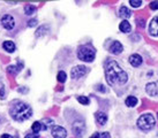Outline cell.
Returning <instances> with one entry per match:
<instances>
[{
  "mask_svg": "<svg viewBox=\"0 0 158 138\" xmlns=\"http://www.w3.org/2000/svg\"><path fill=\"white\" fill-rule=\"evenodd\" d=\"M22 67H18V66H9L8 68H7V71L9 74H12V75H16V74L20 73V70H21Z\"/></svg>",
  "mask_w": 158,
  "mask_h": 138,
  "instance_id": "cell-19",
  "label": "cell"
},
{
  "mask_svg": "<svg viewBox=\"0 0 158 138\" xmlns=\"http://www.w3.org/2000/svg\"><path fill=\"white\" fill-rule=\"evenodd\" d=\"M142 62H143V59H142V56L140 54H132V55L129 56V63L133 66V67H140L142 65Z\"/></svg>",
  "mask_w": 158,
  "mask_h": 138,
  "instance_id": "cell-10",
  "label": "cell"
},
{
  "mask_svg": "<svg viewBox=\"0 0 158 138\" xmlns=\"http://www.w3.org/2000/svg\"><path fill=\"white\" fill-rule=\"evenodd\" d=\"M125 103H126L128 107H135L136 105H137V98L134 97V95H129V97H127V99H126Z\"/></svg>",
  "mask_w": 158,
  "mask_h": 138,
  "instance_id": "cell-17",
  "label": "cell"
},
{
  "mask_svg": "<svg viewBox=\"0 0 158 138\" xmlns=\"http://www.w3.org/2000/svg\"><path fill=\"white\" fill-rule=\"evenodd\" d=\"M156 125V119L151 114H143L137 120V127L142 131H149Z\"/></svg>",
  "mask_w": 158,
  "mask_h": 138,
  "instance_id": "cell-3",
  "label": "cell"
},
{
  "mask_svg": "<svg viewBox=\"0 0 158 138\" xmlns=\"http://www.w3.org/2000/svg\"><path fill=\"white\" fill-rule=\"evenodd\" d=\"M77 101H79L80 104H82V105H89V103H90V100H89L88 97H83V95L77 97Z\"/></svg>",
  "mask_w": 158,
  "mask_h": 138,
  "instance_id": "cell-23",
  "label": "cell"
},
{
  "mask_svg": "<svg viewBox=\"0 0 158 138\" xmlns=\"http://www.w3.org/2000/svg\"><path fill=\"white\" fill-rule=\"evenodd\" d=\"M150 8L152 9V10H157L158 8V1L156 0V1H152L151 4H150Z\"/></svg>",
  "mask_w": 158,
  "mask_h": 138,
  "instance_id": "cell-26",
  "label": "cell"
},
{
  "mask_svg": "<svg viewBox=\"0 0 158 138\" xmlns=\"http://www.w3.org/2000/svg\"><path fill=\"white\" fill-rule=\"evenodd\" d=\"M52 136L54 138H65L67 137V131L62 127L54 125L52 128Z\"/></svg>",
  "mask_w": 158,
  "mask_h": 138,
  "instance_id": "cell-8",
  "label": "cell"
},
{
  "mask_svg": "<svg viewBox=\"0 0 158 138\" xmlns=\"http://www.w3.org/2000/svg\"><path fill=\"white\" fill-rule=\"evenodd\" d=\"M9 113L15 121L18 122H23L26 120H29L32 115V109L28 104L23 101H18L13 104V106L9 109Z\"/></svg>",
  "mask_w": 158,
  "mask_h": 138,
  "instance_id": "cell-2",
  "label": "cell"
},
{
  "mask_svg": "<svg viewBox=\"0 0 158 138\" xmlns=\"http://www.w3.org/2000/svg\"><path fill=\"white\" fill-rule=\"evenodd\" d=\"M95 56H96L95 48L89 45H84L82 47H80L77 51V58L84 62H91L95 60Z\"/></svg>",
  "mask_w": 158,
  "mask_h": 138,
  "instance_id": "cell-4",
  "label": "cell"
},
{
  "mask_svg": "<svg viewBox=\"0 0 158 138\" xmlns=\"http://www.w3.org/2000/svg\"><path fill=\"white\" fill-rule=\"evenodd\" d=\"M157 22H158V17L156 16L151 21L150 23V26H149V34L152 36V37H157V32H158V26H157Z\"/></svg>",
  "mask_w": 158,
  "mask_h": 138,
  "instance_id": "cell-13",
  "label": "cell"
},
{
  "mask_svg": "<svg viewBox=\"0 0 158 138\" xmlns=\"http://www.w3.org/2000/svg\"><path fill=\"white\" fill-rule=\"evenodd\" d=\"M131 15H132V12L126 6H123L121 8L119 9V16L121 17V18H128Z\"/></svg>",
  "mask_w": 158,
  "mask_h": 138,
  "instance_id": "cell-16",
  "label": "cell"
},
{
  "mask_svg": "<svg viewBox=\"0 0 158 138\" xmlns=\"http://www.w3.org/2000/svg\"><path fill=\"white\" fill-rule=\"evenodd\" d=\"M129 5L134 8H137L142 5V0H129Z\"/></svg>",
  "mask_w": 158,
  "mask_h": 138,
  "instance_id": "cell-24",
  "label": "cell"
},
{
  "mask_svg": "<svg viewBox=\"0 0 158 138\" xmlns=\"http://www.w3.org/2000/svg\"><path fill=\"white\" fill-rule=\"evenodd\" d=\"M1 24L6 30H12L15 28V20L12 15H4L1 18Z\"/></svg>",
  "mask_w": 158,
  "mask_h": 138,
  "instance_id": "cell-6",
  "label": "cell"
},
{
  "mask_svg": "<svg viewBox=\"0 0 158 138\" xmlns=\"http://www.w3.org/2000/svg\"><path fill=\"white\" fill-rule=\"evenodd\" d=\"M42 123H44V124H42V129L43 130H48L51 125H53L54 123H53L52 120H50V119H45V120H43V122Z\"/></svg>",
  "mask_w": 158,
  "mask_h": 138,
  "instance_id": "cell-21",
  "label": "cell"
},
{
  "mask_svg": "<svg viewBox=\"0 0 158 138\" xmlns=\"http://www.w3.org/2000/svg\"><path fill=\"white\" fill-rule=\"evenodd\" d=\"M145 91L150 97H157V83H149L145 86Z\"/></svg>",
  "mask_w": 158,
  "mask_h": 138,
  "instance_id": "cell-11",
  "label": "cell"
},
{
  "mask_svg": "<svg viewBox=\"0 0 158 138\" xmlns=\"http://www.w3.org/2000/svg\"><path fill=\"white\" fill-rule=\"evenodd\" d=\"M36 12V7L34 5H27L24 7V13L26 15H32Z\"/></svg>",
  "mask_w": 158,
  "mask_h": 138,
  "instance_id": "cell-18",
  "label": "cell"
},
{
  "mask_svg": "<svg viewBox=\"0 0 158 138\" xmlns=\"http://www.w3.org/2000/svg\"><path fill=\"white\" fill-rule=\"evenodd\" d=\"M2 48H4L5 51L8 52V53H13L15 51V44L13 42H10V40H6L2 44Z\"/></svg>",
  "mask_w": 158,
  "mask_h": 138,
  "instance_id": "cell-15",
  "label": "cell"
},
{
  "mask_svg": "<svg viewBox=\"0 0 158 138\" xmlns=\"http://www.w3.org/2000/svg\"><path fill=\"white\" fill-rule=\"evenodd\" d=\"M109 51H110V53H112V54H114V55H119L121 52L123 51V44L120 43V42H113V43L110 45V48H109Z\"/></svg>",
  "mask_w": 158,
  "mask_h": 138,
  "instance_id": "cell-9",
  "label": "cell"
},
{
  "mask_svg": "<svg viewBox=\"0 0 158 138\" xmlns=\"http://www.w3.org/2000/svg\"><path fill=\"white\" fill-rule=\"evenodd\" d=\"M73 132L75 134L76 137H82L85 132V127L84 123L81 121H76L74 124H73Z\"/></svg>",
  "mask_w": 158,
  "mask_h": 138,
  "instance_id": "cell-7",
  "label": "cell"
},
{
  "mask_svg": "<svg viewBox=\"0 0 158 138\" xmlns=\"http://www.w3.org/2000/svg\"><path fill=\"white\" fill-rule=\"evenodd\" d=\"M85 73H87V68L84 66H75L70 71V76L73 79H79L82 76H84Z\"/></svg>",
  "mask_w": 158,
  "mask_h": 138,
  "instance_id": "cell-5",
  "label": "cell"
},
{
  "mask_svg": "<svg viewBox=\"0 0 158 138\" xmlns=\"http://www.w3.org/2000/svg\"><path fill=\"white\" fill-rule=\"evenodd\" d=\"M105 75H106L107 82L110 83L111 85H114V84L123 85L125 83H127V81H128L127 73H126L114 60L106 61Z\"/></svg>",
  "mask_w": 158,
  "mask_h": 138,
  "instance_id": "cell-1",
  "label": "cell"
},
{
  "mask_svg": "<svg viewBox=\"0 0 158 138\" xmlns=\"http://www.w3.org/2000/svg\"><path fill=\"white\" fill-rule=\"evenodd\" d=\"M136 22H137V26H141V28H144V20H143V18H139Z\"/></svg>",
  "mask_w": 158,
  "mask_h": 138,
  "instance_id": "cell-27",
  "label": "cell"
},
{
  "mask_svg": "<svg viewBox=\"0 0 158 138\" xmlns=\"http://www.w3.org/2000/svg\"><path fill=\"white\" fill-rule=\"evenodd\" d=\"M92 137L96 138V137H101V138H109L111 137V135L109 132H103V134H99V132H96L95 135H92Z\"/></svg>",
  "mask_w": 158,
  "mask_h": 138,
  "instance_id": "cell-25",
  "label": "cell"
},
{
  "mask_svg": "<svg viewBox=\"0 0 158 138\" xmlns=\"http://www.w3.org/2000/svg\"><path fill=\"white\" fill-rule=\"evenodd\" d=\"M57 78H58V81H59L60 83H65V82H66V79H67V74L61 70V71H59V73H58Z\"/></svg>",
  "mask_w": 158,
  "mask_h": 138,
  "instance_id": "cell-22",
  "label": "cell"
},
{
  "mask_svg": "<svg viewBox=\"0 0 158 138\" xmlns=\"http://www.w3.org/2000/svg\"><path fill=\"white\" fill-rule=\"evenodd\" d=\"M31 130L34 131V134H38L40 130H42V122H34Z\"/></svg>",
  "mask_w": 158,
  "mask_h": 138,
  "instance_id": "cell-20",
  "label": "cell"
},
{
  "mask_svg": "<svg viewBox=\"0 0 158 138\" xmlns=\"http://www.w3.org/2000/svg\"><path fill=\"white\" fill-rule=\"evenodd\" d=\"M36 23H37V20H30L28 22V26H35Z\"/></svg>",
  "mask_w": 158,
  "mask_h": 138,
  "instance_id": "cell-28",
  "label": "cell"
},
{
  "mask_svg": "<svg viewBox=\"0 0 158 138\" xmlns=\"http://www.w3.org/2000/svg\"><path fill=\"white\" fill-rule=\"evenodd\" d=\"M119 29H120V31L123 32V34H128V32H131V30H132V26H131V23H129V22L126 21V20H123V21L120 23Z\"/></svg>",
  "mask_w": 158,
  "mask_h": 138,
  "instance_id": "cell-14",
  "label": "cell"
},
{
  "mask_svg": "<svg viewBox=\"0 0 158 138\" xmlns=\"http://www.w3.org/2000/svg\"><path fill=\"white\" fill-rule=\"evenodd\" d=\"M95 119L99 125H105V123L107 122V115L104 112H97L95 114Z\"/></svg>",
  "mask_w": 158,
  "mask_h": 138,
  "instance_id": "cell-12",
  "label": "cell"
}]
</instances>
